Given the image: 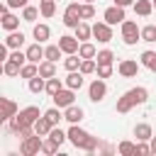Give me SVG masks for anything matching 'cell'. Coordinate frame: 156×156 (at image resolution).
<instances>
[{"label":"cell","mask_w":156,"mask_h":156,"mask_svg":"<svg viewBox=\"0 0 156 156\" xmlns=\"http://www.w3.org/2000/svg\"><path fill=\"white\" fill-rule=\"evenodd\" d=\"M66 134H68V141H71L76 149H80V151L93 154V151L100 146V139H98V136H93V134H88V132H85V129H80L78 124H71Z\"/></svg>","instance_id":"obj_1"},{"label":"cell","mask_w":156,"mask_h":156,"mask_svg":"<svg viewBox=\"0 0 156 156\" xmlns=\"http://www.w3.org/2000/svg\"><path fill=\"white\" fill-rule=\"evenodd\" d=\"M146 100H149V90L139 85V88H132V90H127L122 98H117V107H115V110H117L119 115H124V112H129L132 107H136V105H144Z\"/></svg>","instance_id":"obj_2"},{"label":"cell","mask_w":156,"mask_h":156,"mask_svg":"<svg viewBox=\"0 0 156 156\" xmlns=\"http://www.w3.org/2000/svg\"><path fill=\"white\" fill-rule=\"evenodd\" d=\"M41 115H39V107H34V105H29V107H24V110H20L7 124H10V132L12 134H17L22 127H34V122L39 119Z\"/></svg>","instance_id":"obj_3"},{"label":"cell","mask_w":156,"mask_h":156,"mask_svg":"<svg viewBox=\"0 0 156 156\" xmlns=\"http://www.w3.org/2000/svg\"><path fill=\"white\" fill-rule=\"evenodd\" d=\"M122 41L127 46H134L136 41H141V29L136 27V22H132V20L122 22Z\"/></svg>","instance_id":"obj_4"},{"label":"cell","mask_w":156,"mask_h":156,"mask_svg":"<svg viewBox=\"0 0 156 156\" xmlns=\"http://www.w3.org/2000/svg\"><path fill=\"white\" fill-rule=\"evenodd\" d=\"M41 141H44V136H39V134L34 132L32 136L22 139V144H20V154H22V156H34V154H39V151H41Z\"/></svg>","instance_id":"obj_5"},{"label":"cell","mask_w":156,"mask_h":156,"mask_svg":"<svg viewBox=\"0 0 156 156\" xmlns=\"http://www.w3.org/2000/svg\"><path fill=\"white\" fill-rule=\"evenodd\" d=\"M105 95H107V83H105V78H95V80L88 85V98H90L93 102H102Z\"/></svg>","instance_id":"obj_6"},{"label":"cell","mask_w":156,"mask_h":156,"mask_svg":"<svg viewBox=\"0 0 156 156\" xmlns=\"http://www.w3.org/2000/svg\"><path fill=\"white\" fill-rule=\"evenodd\" d=\"M51 98H54V105H56V107L66 110L68 105H73V102H76V90L66 85V88H61V90H58L56 95H51Z\"/></svg>","instance_id":"obj_7"},{"label":"cell","mask_w":156,"mask_h":156,"mask_svg":"<svg viewBox=\"0 0 156 156\" xmlns=\"http://www.w3.org/2000/svg\"><path fill=\"white\" fill-rule=\"evenodd\" d=\"M80 22H83V20H80V5H78V2H71V5L66 7V12H63V24L76 29Z\"/></svg>","instance_id":"obj_8"},{"label":"cell","mask_w":156,"mask_h":156,"mask_svg":"<svg viewBox=\"0 0 156 156\" xmlns=\"http://www.w3.org/2000/svg\"><path fill=\"white\" fill-rule=\"evenodd\" d=\"M93 37H95L100 44L112 41V24H107L105 20H102V22H95V24H93Z\"/></svg>","instance_id":"obj_9"},{"label":"cell","mask_w":156,"mask_h":156,"mask_svg":"<svg viewBox=\"0 0 156 156\" xmlns=\"http://www.w3.org/2000/svg\"><path fill=\"white\" fill-rule=\"evenodd\" d=\"M102 20L107 22V24H122L127 17H124V7H119V5H112V7H107L105 12H102Z\"/></svg>","instance_id":"obj_10"},{"label":"cell","mask_w":156,"mask_h":156,"mask_svg":"<svg viewBox=\"0 0 156 156\" xmlns=\"http://www.w3.org/2000/svg\"><path fill=\"white\" fill-rule=\"evenodd\" d=\"M139 68H141V63H136L134 58H124V61H119L117 73H119L122 78H134V76L139 73Z\"/></svg>","instance_id":"obj_11"},{"label":"cell","mask_w":156,"mask_h":156,"mask_svg":"<svg viewBox=\"0 0 156 156\" xmlns=\"http://www.w3.org/2000/svg\"><path fill=\"white\" fill-rule=\"evenodd\" d=\"M58 46H61L63 54H78L80 39L78 37H71V34H63V37H58Z\"/></svg>","instance_id":"obj_12"},{"label":"cell","mask_w":156,"mask_h":156,"mask_svg":"<svg viewBox=\"0 0 156 156\" xmlns=\"http://www.w3.org/2000/svg\"><path fill=\"white\" fill-rule=\"evenodd\" d=\"M83 117H85V112H83V107H78L76 102H73V105H68V107L63 110V119H66V122H71V124H78Z\"/></svg>","instance_id":"obj_13"},{"label":"cell","mask_w":156,"mask_h":156,"mask_svg":"<svg viewBox=\"0 0 156 156\" xmlns=\"http://www.w3.org/2000/svg\"><path fill=\"white\" fill-rule=\"evenodd\" d=\"M0 102H2V117H0V119H2V122H10V119L20 112V107H17V102L10 100V98H2Z\"/></svg>","instance_id":"obj_14"},{"label":"cell","mask_w":156,"mask_h":156,"mask_svg":"<svg viewBox=\"0 0 156 156\" xmlns=\"http://www.w3.org/2000/svg\"><path fill=\"white\" fill-rule=\"evenodd\" d=\"M0 24H2V29H5V32H15V29L20 27V17H17V15H12V12L7 10V12H2Z\"/></svg>","instance_id":"obj_15"},{"label":"cell","mask_w":156,"mask_h":156,"mask_svg":"<svg viewBox=\"0 0 156 156\" xmlns=\"http://www.w3.org/2000/svg\"><path fill=\"white\" fill-rule=\"evenodd\" d=\"M41 58H44V46H41V41L27 46V61H32V63H41Z\"/></svg>","instance_id":"obj_16"},{"label":"cell","mask_w":156,"mask_h":156,"mask_svg":"<svg viewBox=\"0 0 156 156\" xmlns=\"http://www.w3.org/2000/svg\"><path fill=\"white\" fill-rule=\"evenodd\" d=\"M63 83L68 88H73V90H80L83 88V73L80 71H68V76L63 78Z\"/></svg>","instance_id":"obj_17"},{"label":"cell","mask_w":156,"mask_h":156,"mask_svg":"<svg viewBox=\"0 0 156 156\" xmlns=\"http://www.w3.org/2000/svg\"><path fill=\"white\" fill-rule=\"evenodd\" d=\"M134 12L139 17H149L154 12V0H136L134 2Z\"/></svg>","instance_id":"obj_18"},{"label":"cell","mask_w":156,"mask_h":156,"mask_svg":"<svg viewBox=\"0 0 156 156\" xmlns=\"http://www.w3.org/2000/svg\"><path fill=\"white\" fill-rule=\"evenodd\" d=\"M51 129H54V124L49 122V117H46V115H41V117H39L37 122H34V132H37L39 136H46V134H49Z\"/></svg>","instance_id":"obj_19"},{"label":"cell","mask_w":156,"mask_h":156,"mask_svg":"<svg viewBox=\"0 0 156 156\" xmlns=\"http://www.w3.org/2000/svg\"><path fill=\"white\" fill-rule=\"evenodd\" d=\"M134 136H136V141H149V139L154 136V132H151V124H146V122L136 124V127H134Z\"/></svg>","instance_id":"obj_20"},{"label":"cell","mask_w":156,"mask_h":156,"mask_svg":"<svg viewBox=\"0 0 156 156\" xmlns=\"http://www.w3.org/2000/svg\"><path fill=\"white\" fill-rule=\"evenodd\" d=\"M5 44L10 46V49H20L22 44H24V34L22 32H7V37H5Z\"/></svg>","instance_id":"obj_21"},{"label":"cell","mask_w":156,"mask_h":156,"mask_svg":"<svg viewBox=\"0 0 156 156\" xmlns=\"http://www.w3.org/2000/svg\"><path fill=\"white\" fill-rule=\"evenodd\" d=\"M32 37H34L37 41H46V39L51 37V29H49V24H34V29H32Z\"/></svg>","instance_id":"obj_22"},{"label":"cell","mask_w":156,"mask_h":156,"mask_svg":"<svg viewBox=\"0 0 156 156\" xmlns=\"http://www.w3.org/2000/svg\"><path fill=\"white\" fill-rule=\"evenodd\" d=\"M20 71H22V63H17V61H12V58H7V61H2V73L5 76H20Z\"/></svg>","instance_id":"obj_23"},{"label":"cell","mask_w":156,"mask_h":156,"mask_svg":"<svg viewBox=\"0 0 156 156\" xmlns=\"http://www.w3.org/2000/svg\"><path fill=\"white\" fill-rule=\"evenodd\" d=\"M39 76H44V78H54V76H56V63L49 61V58H44V61L39 63Z\"/></svg>","instance_id":"obj_24"},{"label":"cell","mask_w":156,"mask_h":156,"mask_svg":"<svg viewBox=\"0 0 156 156\" xmlns=\"http://www.w3.org/2000/svg\"><path fill=\"white\" fill-rule=\"evenodd\" d=\"M58 146H61V144H58L56 139H51L49 134H46V136H44V141H41V151H44L46 156H54V154L58 151Z\"/></svg>","instance_id":"obj_25"},{"label":"cell","mask_w":156,"mask_h":156,"mask_svg":"<svg viewBox=\"0 0 156 156\" xmlns=\"http://www.w3.org/2000/svg\"><path fill=\"white\" fill-rule=\"evenodd\" d=\"M76 37H78L80 41H88V39L93 37V27H90V24H88V22L83 20V22H80V24L76 27Z\"/></svg>","instance_id":"obj_26"},{"label":"cell","mask_w":156,"mask_h":156,"mask_svg":"<svg viewBox=\"0 0 156 156\" xmlns=\"http://www.w3.org/2000/svg\"><path fill=\"white\" fill-rule=\"evenodd\" d=\"M80 54H66V58H63V66H66V71H78L80 68Z\"/></svg>","instance_id":"obj_27"},{"label":"cell","mask_w":156,"mask_h":156,"mask_svg":"<svg viewBox=\"0 0 156 156\" xmlns=\"http://www.w3.org/2000/svg\"><path fill=\"white\" fill-rule=\"evenodd\" d=\"M29 90H32V93H44V90H46V78L39 76V73H37L34 78H29Z\"/></svg>","instance_id":"obj_28"},{"label":"cell","mask_w":156,"mask_h":156,"mask_svg":"<svg viewBox=\"0 0 156 156\" xmlns=\"http://www.w3.org/2000/svg\"><path fill=\"white\" fill-rule=\"evenodd\" d=\"M39 12H41V17H54V12H56V0H41L39 2Z\"/></svg>","instance_id":"obj_29"},{"label":"cell","mask_w":156,"mask_h":156,"mask_svg":"<svg viewBox=\"0 0 156 156\" xmlns=\"http://www.w3.org/2000/svg\"><path fill=\"white\" fill-rule=\"evenodd\" d=\"M41 12H39V7H34V5H27V7H22V20L24 22H37V17H39Z\"/></svg>","instance_id":"obj_30"},{"label":"cell","mask_w":156,"mask_h":156,"mask_svg":"<svg viewBox=\"0 0 156 156\" xmlns=\"http://www.w3.org/2000/svg\"><path fill=\"white\" fill-rule=\"evenodd\" d=\"M78 54H80V58H95V56H98V49H95L90 41H80Z\"/></svg>","instance_id":"obj_31"},{"label":"cell","mask_w":156,"mask_h":156,"mask_svg":"<svg viewBox=\"0 0 156 156\" xmlns=\"http://www.w3.org/2000/svg\"><path fill=\"white\" fill-rule=\"evenodd\" d=\"M61 54H63V51H61L58 44H49V46L44 49V58H49V61H54V63L61 58Z\"/></svg>","instance_id":"obj_32"},{"label":"cell","mask_w":156,"mask_h":156,"mask_svg":"<svg viewBox=\"0 0 156 156\" xmlns=\"http://www.w3.org/2000/svg\"><path fill=\"white\" fill-rule=\"evenodd\" d=\"M117 154H119V156H136V144H134V141H119Z\"/></svg>","instance_id":"obj_33"},{"label":"cell","mask_w":156,"mask_h":156,"mask_svg":"<svg viewBox=\"0 0 156 156\" xmlns=\"http://www.w3.org/2000/svg\"><path fill=\"white\" fill-rule=\"evenodd\" d=\"M139 63H141V66H146L149 71H154V73H156V51H144Z\"/></svg>","instance_id":"obj_34"},{"label":"cell","mask_w":156,"mask_h":156,"mask_svg":"<svg viewBox=\"0 0 156 156\" xmlns=\"http://www.w3.org/2000/svg\"><path fill=\"white\" fill-rule=\"evenodd\" d=\"M78 71H80L83 76H90V73H95V71H98V61H95V58H83Z\"/></svg>","instance_id":"obj_35"},{"label":"cell","mask_w":156,"mask_h":156,"mask_svg":"<svg viewBox=\"0 0 156 156\" xmlns=\"http://www.w3.org/2000/svg\"><path fill=\"white\" fill-rule=\"evenodd\" d=\"M37 73H39V63H32V61H27V63L22 66V71H20V76H22V78H27V80H29V78H34Z\"/></svg>","instance_id":"obj_36"},{"label":"cell","mask_w":156,"mask_h":156,"mask_svg":"<svg viewBox=\"0 0 156 156\" xmlns=\"http://www.w3.org/2000/svg\"><path fill=\"white\" fill-rule=\"evenodd\" d=\"M44 115L49 117V122H51L54 127H56V124H58V122L63 119V110H61V107H56V105H54V107H49V110H46Z\"/></svg>","instance_id":"obj_37"},{"label":"cell","mask_w":156,"mask_h":156,"mask_svg":"<svg viewBox=\"0 0 156 156\" xmlns=\"http://www.w3.org/2000/svg\"><path fill=\"white\" fill-rule=\"evenodd\" d=\"M63 85H66V83H63V80H58L56 76H54V78H46V93H49V95H56Z\"/></svg>","instance_id":"obj_38"},{"label":"cell","mask_w":156,"mask_h":156,"mask_svg":"<svg viewBox=\"0 0 156 156\" xmlns=\"http://www.w3.org/2000/svg\"><path fill=\"white\" fill-rule=\"evenodd\" d=\"M141 41H149V44L156 41V24H146V27H141Z\"/></svg>","instance_id":"obj_39"},{"label":"cell","mask_w":156,"mask_h":156,"mask_svg":"<svg viewBox=\"0 0 156 156\" xmlns=\"http://www.w3.org/2000/svg\"><path fill=\"white\" fill-rule=\"evenodd\" d=\"M93 17H95L93 2H83V5H80V20H93Z\"/></svg>","instance_id":"obj_40"},{"label":"cell","mask_w":156,"mask_h":156,"mask_svg":"<svg viewBox=\"0 0 156 156\" xmlns=\"http://www.w3.org/2000/svg\"><path fill=\"white\" fill-rule=\"evenodd\" d=\"M95 61H98V63H112V61H115V54H112L110 49H102V51H98Z\"/></svg>","instance_id":"obj_41"},{"label":"cell","mask_w":156,"mask_h":156,"mask_svg":"<svg viewBox=\"0 0 156 156\" xmlns=\"http://www.w3.org/2000/svg\"><path fill=\"white\" fill-rule=\"evenodd\" d=\"M98 78H110L112 76V63H98Z\"/></svg>","instance_id":"obj_42"},{"label":"cell","mask_w":156,"mask_h":156,"mask_svg":"<svg viewBox=\"0 0 156 156\" xmlns=\"http://www.w3.org/2000/svg\"><path fill=\"white\" fill-rule=\"evenodd\" d=\"M49 136H51V139H56L58 144H63V141L68 139V134H66V132H61V129H58V124H56V127H54V129L49 132Z\"/></svg>","instance_id":"obj_43"},{"label":"cell","mask_w":156,"mask_h":156,"mask_svg":"<svg viewBox=\"0 0 156 156\" xmlns=\"http://www.w3.org/2000/svg\"><path fill=\"white\" fill-rule=\"evenodd\" d=\"M10 58H12V61H17V63H22V66H24V63H27V51H24V54H22V51H20V49H12V54H10Z\"/></svg>","instance_id":"obj_44"},{"label":"cell","mask_w":156,"mask_h":156,"mask_svg":"<svg viewBox=\"0 0 156 156\" xmlns=\"http://www.w3.org/2000/svg\"><path fill=\"white\" fill-rule=\"evenodd\" d=\"M149 154H151V144L139 141V144H136V156H149Z\"/></svg>","instance_id":"obj_45"},{"label":"cell","mask_w":156,"mask_h":156,"mask_svg":"<svg viewBox=\"0 0 156 156\" xmlns=\"http://www.w3.org/2000/svg\"><path fill=\"white\" fill-rule=\"evenodd\" d=\"M7 5H10V10H17V7H27L29 5V0H5Z\"/></svg>","instance_id":"obj_46"},{"label":"cell","mask_w":156,"mask_h":156,"mask_svg":"<svg viewBox=\"0 0 156 156\" xmlns=\"http://www.w3.org/2000/svg\"><path fill=\"white\" fill-rule=\"evenodd\" d=\"M136 0H115V5H119V7H127V5H134Z\"/></svg>","instance_id":"obj_47"},{"label":"cell","mask_w":156,"mask_h":156,"mask_svg":"<svg viewBox=\"0 0 156 156\" xmlns=\"http://www.w3.org/2000/svg\"><path fill=\"white\" fill-rule=\"evenodd\" d=\"M149 144H151V154H156V136H151V139H149Z\"/></svg>","instance_id":"obj_48"},{"label":"cell","mask_w":156,"mask_h":156,"mask_svg":"<svg viewBox=\"0 0 156 156\" xmlns=\"http://www.w3.org/2000/svg\"><path fill=\"white\" fill-rule=\"evenodd\" d=\"M85 2H95V0H85Z\"/></svg>","instance_id":"obj_49"},{"label":"cell","mask_w":156,"mask_h":156,"mask_svg":"<svg viewBox=\"0 0 156 156\" xmlns=\"http://www.w3.org/2000/svg\"><path fill=\"white\" fill-rule=\"evenodd\" d=\"M154 10H156V0H154Z\"/></svg>","instance_id":"obj_50"}]
</instances>
